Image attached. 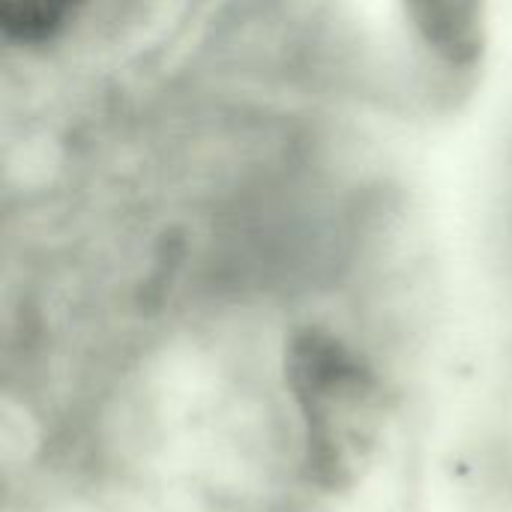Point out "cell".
<instances>
[{
    "instance_id": "obj_3",
    "label": "cell",
    "mask_w": 512,
    "mask_h": 512,
    "mask_svg": "<svg viewBox=\"0 0 512 512\" xmlns=\"http://www.w3.org/2000/svg\"><path fill=\"white\" fill-rule=\"evenodd\" d=\"M414 21L426 33V42L450 57L453 63L465 60L477 48L480 27V0H411Z\"/></svg>"
},
{
    "instance_id": "obj_2",
    "label": "cell",
    "mask_w": 512,
    "mask_h": 512,
    "mask_svg": "<svg viewBox=\"0 0 512 512\" xmlns=\"http://www.w3.org/2000/svg\"><path fill=\"white\" fill-rule=\"evenodd\" d=\"M87 0H0L3 42L18 51L57 45L81 18Z\"/></svg>"
},
{
    "instance_id": "obj_1",
    "label": "cell",
    "mask_w": 512,
    "mask_h": 512,
    "mask_svg": "<svg viewBox=\"0 0 512 512\" xmlns=\"http://www.w3.org/2000/svg\"><path fill=\"white\" fill-rule=\"evenodd\" d=\"M288 396L306 477L327 492L354 486L387 426V387L375 363L342 336L303 333L288 351Z\"/></svg>"
}]
</instances>
